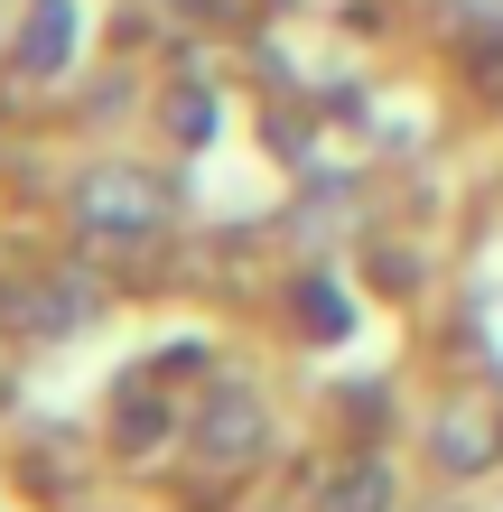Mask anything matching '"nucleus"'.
<instances>
[{"label":"nucleus","mask_w":503,"mask_h":512,"mask_svg":"<svg viewBox=\"0 0 503 512\" xmlns=\"http://www.w3.org/2000/svg\"><path fill=\"white\" fill-rule=\"evenodd\" d=\"M168 177L159 168H131V159H112V168H84V187H75V215H84V233H159L168 224Z\"/></svg>","instance_id":"nucleus-1"},{"label":"nucleus","mask_w":503,"mask_h":512,"mask_svg":"<svg viewBox=\"0 0 503 512\" xmlns=\"http://www.w3.org/2000/svg\"><path fill=\"white\" fill-rule=\"evenodd\" d=\"M261 438H271V410H261V391H243V382H224L215 401H205V419H196V447H205L215 466L261 457Z\"/></svg>","instance_id":"nucleus-2"},{"label":"nucleus","mask_w":503,"mask_h":512,"mask_svg":"<svg viewBox=\"0 0 503 512\" xmlns=\"http://www.w3.org/2000/svg\"><path fill=\"white\" fill-rule=\"evenodd\" d=\"M429 447H438V466L476 475V466H494V457H503V410L466 391V401H448V410H438V438H429Z\"/></svg>","instance_id":"nucleus-3"},{"label":"nucleus","mask_w":503,"mask_h":512,"mask_svg":"<svg viewBox=\"0 0 503 512\" xmlns=\"http://www.w3.org/2000/svg\"><path fill=\"white\" fill-rule=\"evenodd\" d=\"M75 56V0H28V19H19V66L28 75H56Z\"/></svg>","instance_id":"nucleus-4"},{"label":"nucleus","mask_w":503,"mask_h":512,"mask_svg":"<svg viewBox=\"0 0 503 512\" xmlns=\"http://www.w3.org/2000/svg\"><path fill=\"white\" fill-rule=\"evenodd\" d=\"M382 503H392V466L354 457L345 475H327V503H317V512H382Z\"/></svg>","instance_id":"nucleus-5"},{"label":"nucleus","mask_w":503,"mask_h":512,"mask_svg":"<svg viewBox=\"0 0 503 512\" xmlns=\"http://www.w3.org/2000/svg\"><path fill=\"white\" fill-rule=\"evenodd\" d=\"M205 122H215V103H205V94H177V140H205Z\"/></svg>","instance_id":"nucleus-6"},{"label":"nucleus","mask_w":503,"mask_h":512,"mask_svg":"<svg viewBox=\"0 0 503 512\" xmlns=\"http://www.w3.org/2000/svg\"><path fill=\"white\" fill-rule=\"evenodd\" d=\"M308 326H336V336H345V298L336 289H308Z\"/></svg>","instance_id":"nucleus-7"},{"label":"nucleus","mask_w":503,"mask_h":512,"mask_svg":"<svg viewBox=\"0 0 503 512\" xmlns=\"http://www.w3.org/2000/svg\"><path fill=\"white\" fill-rule=\"evenodd\" d=\"M476 10H503V0H476Z\"/></svg>","instance_id":"nucleus-8"}]
</instances>
